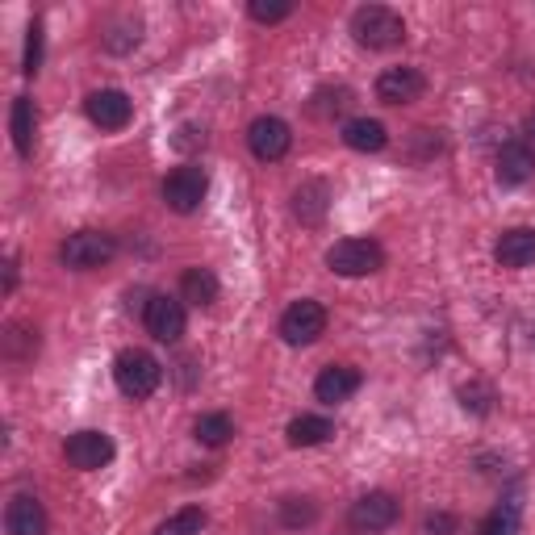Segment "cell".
Instances as JSON below:
<instances>
[{"label": "cell", "mask_w": 535, "mask_h": 535, "mask_svg": "<svg viewBox=\"0 0 535 535\" xmlns=\"http://www.w3.org/2000/svg\"><path fill=\"white\" fill-rule=\"evenodd\" d=\"M113 251H118V243H113L109 235H101V230H76V235H67V243L59 247V260L67 268H101L113 260Z\"/></svg>", "instance_id": "cell-5"}, {"label": "cell", "mask_w": 535, "mask_h": 535, "mask_svg": "<svg viewBox=\"0 0 535 535\" xmlns=\"http://www.w3.org/2000/svg\"><path fill=\"white\" fill-rule=\"evenodd\" d=\"M42 67V21H34L30 26V38H26V63H21V72L34 76Z\"/></svg>", "instance_id": "cell-26"}, {"label": "cell", "mask_w": 535, "mask_h": 535, "mask_svg": "<svg viewBox=\"0 0 535 535\" xmlns=\"http://www.w3.org/2000/svg\"><path fill=\"white\" fill-rule=\"evenodd\" d=\"M352 34L360 46H368V51H389V46H402L406 21L389 5H360L352 13Z\"/></svg>", "instance_id": "cell-1"}, {"label": "cell", "mask_w": 535, "mask_h": 535, "mask_svg": "<svg viewBox=\"0 0 535 535\" xmlns=\"http://www.w3.org/2000/svg\"><path fill=\"white\" fill-rule=\"evenodd\" d=\"M343 143L352 147V151H381L385 143H389V134H385V126L377 122V118H356V122H347L343 126Z\"/></svg>", "instance_id": "cell-19"}, {"label": "cell", "mask_w": 535, "mask_h": 535, "mask_svg": "<svg viewBox=\"0 0 535 535\" xmlns=\"http://www.w3.org/2000/svg\"><path fill=\"white\" fill-rule=\"evenodd\" d=\"M285 435H289L293 448H318V444H327V439L335 435V427H331V418H322V414H301V418L289 423Z\"/></svg>", "instance_id": "cell-17"}, {"label": "cell", "mask_w": 535, "mask_h": 535, "mask_svg": "<svg viewBox=\"0 0 535 535\" xmlns=\"http://www.w3.org/2000/svg\"><path fill=\"white\" fill-rule=\"evenodd\" d=\"M143 322H147V335L159 339V343H176L184 335V327H189V318H184V301H176L168 293H159V297L147 301Z\"/></svg>", "instance_id": "cell-8"}, {"label": "cell", "mask_w": 535, "mask_h": 535, "mask_svg": "<svg viewBox=\"0 0 535 535\" xmlns=\"http://www.w3.org/2000/svg\"><path fill=\"white\" fill-rule=\"evenodd\" d=\"M5 527H9V535H46V510H42V502L30 498V494H17L9 502V510H5Z\"/></svg>", "instance_id": "cell-14"}, {"label": "cell", "mask_w": 535, "mask_h": 535, "mask_svg": "<svg viewBox=\"0 0 535 535\" xmlns=\"http://www.w3.org/2000/svg\"><path fill=\"white\" fill-rule=\"evenodd\" d=\"M360 389V372L356 368H347V364H331V368H322L318 372V381H314V393H318V402H347L352 393Z\"/></svg>", "instance_id": "cell-13"}, {"label": "cell", "mask_w": 535, "mask_h": 535, "mask_svg": "<svg viewBox=\"0 0 535 535\" xmlns=\"http://www.w3.org/2000/svg\"><path fill=\"white\" fill-rule=\"evenodd\" d=\"M193 435L201 439L205 448H222L230 435H235V423H230V414H201L193 423Z\"/></svg>", "instance_id": "cell-22"}, {"label": "cell", "mask_w": 535, "mask_h": 535, "mask_svg": "<svg viewBox=\"0 0 535 535\" xmlns=\"http://www.w3.org/2000/svg\"><path fill=\"white\" fill-rule=\"evenodd\" d=\"M255 21H264V26H276V21H285L293 13V5H285V0H251L247 9Z\"/></svg>", "instance_id": "cell-25"}, {"label": "cell", "mask_w": 535, "mask_h": 535, "mask_svg": "<svg viewBox=\"0 0 535 535\" xmlns=\"http://www.w3.org/2000/svg\"><path fill=\"white\" fill-rule=\"evenodd\" d=\"M322 335H327V310H322L318 301L301 297V301H293V306L281 314V339L289 347H310Z\"/></svg>", "instance_id": "cell-4"}, {"label": "cell", "mask_w": 535, "mask_h": 535, "mask_svg": "<svg viewBox=\"0 0 535 535\" xmlns=\"http://www.w3.org/2000/svg\"><path fill=\"white\" fill-rule=\"evenodd\" d=\"M63 456L72 469L80 473H92V469H105V464L113 460V439L105 431H76L72 439L63 444Z\"/></svg>", "instance_id": "cell-6"}, {"label": "cell", "mask_w": 535, "mask_h": 535, "mask_svg": "<svg viewBox=\"0 0 535 535\" xmlns=\"http://www.w3.org/2000/svg\"><path fill=\"white\" fill-rule=\"evenodd\" d=\"M327 268L339 272V276H368V272L385 268V251L372 239H339L327 251Z\"/></svg>", "instance_id": "cell-3"}, {"label": "cell", "mask_w": 535, "mask_h": 535, "mask_svg": "<svg viewBox=\"0 0 535 535\" xmlns=\"http://www.w3.org/2000/svg\"><path fill=\"white\" fill-rule=\"evenodd\" d=\"M535 176V151L527 143H506L498 151V180L502 184H527Z\"/></svg>", "instance_id": "cell-16"}, {"label": "cell", "mask_w": 535, "mask_h": 535, "mask_svg": "<svg viewBox=\"0 0 535 535\" xmlns=\"http://www.w3.org/2000/svg\"><path fill=\"white\" fill-rule=\"evenodd\" d=\"M289 143H293V134L281 118H255L251 130H247V147L255 159H264V164H276V159H285L289 155Z\"/></svg>", "instance_id": "cell-9"}, {"label": "cell", "mask_w": 535, "mask_h": 535, "mask_svg": "<svg viewBox=\"0 0 535 535\" xmlns=\"http://www.w3.org/2000/svg\"><path fill=\"white\" fill-rule=\"evenodd\" d=\"M293 214L306 222V226H318L322 214H327V184H322V180L301 184L297 197H293Z\"/></svg>", "instance_id": "cell-21"}, {"label": "cell", "mask_w": 535, "mask_h": 535, "mask_svg": "<svg viewBox=\"0 0 535 535\" xmlns=\"http://www.w3.org/2000/svg\"><path fill=\"white\" fill-rule=\"evenodd\" d=\"M205 189H209V180H205L201 168H176L164 180V201H168V209H176V214H193V209L205 201Z\"/></svg>", "instance_id": "cell-11"}, {"label": "cell", "mask_w": 535, "mask_h": 535, "mask_svg": "<svg viewBox=\"0 0 535 535\" xmlns=\"http://www.w3.org/2000/svg\"><path fill=\"white\" fill-rule=\"evenodd\" d=\"M301 498H293V502H285V523L293 527V523H310L314 519V506L306 502V506H297Z\"/></svg>", "instance_id": "cell-28"}, {"label": "cell", "mask_w": 535, "mask_h": 535, "mask_svg": "<svg viewBox=\"0 0 535 535\" xmlns=\"http://www.w3.org/2000/svg\"><path fill=\"white\" fill-rule=\"evenodd\" d=\"M494 255H498L502 268H527V264H535V230L531 226L506 230V235L498 239V247H494Z\"/></svg>", "instance_id": "cell-15"}, {"label": "cell", "mask_w": 535, "mask_h": 535, "mask_svg": "<svg viewBox=\"0 0 535 535\" xmlns=\"http://www.w3.org/2000/svg\"><path fill=\"white\" fill-rule=\"evenodd\" d=\"M427 531H431V535H452V531H456V519H452V515H431V519H427Z\"/></svg>", "instance_id": "cell-29"}, {"label": "cell", "mask_w": 535, "mask_h": 535, "mask_svg": "<svg viewBox=\"0 0 535 535\" xmlns=\"http://www.w3.org/2000/svg\"><path fill=\"white\" fill-rule=\"evenodd\" d=\"M481 535H519V502L510 498L498 510H490V519L481 523Z\"/></svg>", "instance_id": "cell-24"}, {"label": "cell", "mask_w": 535, "mask_h": 535, "mask_svg": "<svg viewBox=\"0 0 535 535\" xmlns=\"http://www.w3.org/2000/svg\"><path fill=\"white\" fill-rule=\"evenodd\" d=\"M113 381H118V389L126 393V398H151V393L159 389V381H164V368H159V360L151 352H138V347H130V352L118 356V364H113Z\"/></svg>", "instance_id": "cell-2"}, {"label": "cell", "mask_w": 535, "mask_h": 535, "mask_svg": "<svg viewBox=\"0 0 535 535\" xmlns=\"http://www.w3.org/2000/svg\"><path fill=\"white\" fill-rule=\"evenodd\" d=\"M201 531H205V510L201 506H184L168 523H159L155 535H201Z\"/></svg>", "instance_id": "cell-23"}, {"label": "cell", "mask_w": 535, "mask_h": 535, "mask_svg": "<svg viewBox=\"0 0 535 535\" xmlns=\"http://www.w3.org/2000/svg\"><path fill=\"white\" fill-rule=\"evenodd\" d=\"M9 130H13L17 155H30V151H34V130H38V113H34V101H30V97H17V101H13Z\"/></svg>", "instance_id": "cell-18"}, {"label": "cell", "mask_w": 535, "mask_h": 535, "mask_svg": "<svg viewBox=\"0 0 535 535\" xmlns=\"http://www.w3.org/2000/svg\"><path fill=\"white\" fill-rule=\"evenodd\" d=\"M84 113H88V122L101 126V130H126L134 118V105L122 88H101L84 101Z\"/></svg>", "instance_id": "cell-7"}, {"label": "cell", "mask_w": 535, "mask_h": 535, "mask_svg": "<svg viewBox=\"0 0 535 535\" xmlns=\"http://www.w3.org/2000/svg\"><path fill=\"white\" fill-rule=\"evenodd\" d=\"M460 398H464V410H477V414H485V410H490V389H485V385H464L460 389Z\"/></svg>", "instance_id": "cell-27"}, {"label": "cell", "mask_w": 535, "mask_h": 535, "mask_svg": "<svg viewBox=\"0 0 535 535\" xmlns=\"http://www.w3.org/2000/svg\"><path fill=\"white\" fill-rule=\"evenodd\" d=\"M523 130H527V134L535 138V113H527V122H523Z\"/></svg>", "instance_id": "cell-30"}, {"label": "cell", "mask_w": 535, "mask_h": 535, "mask_svg": "<svg viewBox=\"0 0 535 535\" xmlns=\"http://www.w3.org/2000/svg\"><path fill=\"white\" fill-rule=\"evenodd\" d=\"M427 92V80L418 67H389V72L377 80V97L385 105H410Z\"/></svg>", "instance_id": "cell-12"}, {"label": "cell", "mask_w": 535, "mask_h": 535, "mask_svg": "<svg viewBox=\"0 0 535 535\" xmlns=\"http://www.w3.org/2000/svg\"><path fill=\"white\" fill-rule=\"evenodd\" d=\"M180 297L193 301V306H214L218 301V276L209 268H189L180 276Z\"/></svg>", "instance_id": "cell-20"}, {"label": "cell", "mask_w": 535, "mask_h": 535, "mask_svg": "<svg viewBox=\"0 0 535 535\" xmlns=\"http://www.w3.org/2000/svg\"><path fill=\"white\" fill-rule=\"evenodd\" d=\"M398 515H402L398 498L385 494V490H372V494H364L352 506V515H347V519H352L356 531H389L393 523H398Z\"/></svg>", "instance_id": "cell-10"}]
</instances>
